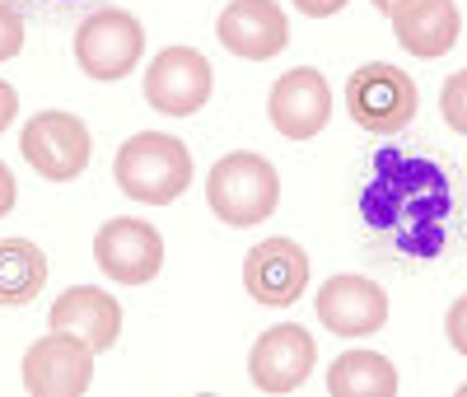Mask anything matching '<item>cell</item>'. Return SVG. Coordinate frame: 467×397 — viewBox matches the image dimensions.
Instances as JSON below:
<instances>
[{"label":"cell","instance_id":"obj_22","mask_svg":"<svg viewBox=\"0 0 467 397\" xmlns=\"http://www.w3.org/2000/svg\"><path fill=\"white\" fill-rule=\"evenodd\" d=\"M295 5H299L308 19H332L337 10H346V0H295Z\"/></svg>","mask_w":467,"mask_h":397},{"label":"cell","instance_id":"obj_13","mask_svg":"<svg viewBox=\"0 0 467 397\" xmlns=\"http://www.w3.org/2000/svg\"><path fill=\"white\" fill-rule=\"evenodd\" d=\"M318 323L337 337H369L388 323V295L369 276H332L318 290Z\"/></svg>","mask_w":467,"mask_h":397},{"label":"cell","instance_id":"obj_20","mask_svg":"<svg viewBox=\"0 0 467 397\" xmlns=\"http://www.w3.org/2000/svg\"><path fill=\"white\" fill-rule=\"evenodd\" d=\"M444 337H449V346H453L458 355H467V295H462L458 304H449V313H444Z\"/></svg>","mask_w":467,"mask_h":397},{"label":"cell","instance_id":"obj_2","mask_svg":"<svg viewBox=\"0 0 467 397\" xmlns=\"http://www.w3.org/2000/svg\"><path fill=\"white\" fill-rule=\"evenodd\" d=\"M206 202H211L215 220H224L234 229H253V225L271 220V211L281 206V173L271 169V159H262L253 150H234V154L215 159V169L206 178Z\"/></svg>","mask_w":467,"mask_h":397},{"label":"cell","instance_id":"obj_24","mask_svg":"<svg viewBox=\"0 0 467 397\" xmlns=\"http://www.w3.org/2000/svg\"><path fill=\"white\" fill-rule=\"evenodd\" d=\"M374 5H379V10L388 15V10H393V5H398V0H374Z\"/></svg>","mask_w":467,"mask_h":397},{"label":"cell","instance_id":"obj_6","mask_svg":"<svg viewBox=\"0 0 467 397\" xmlns=\"http://www.w3.org/2000/svg\"><path fill=\"white\" fill-rule=\"evenodd\" d=\"M94 346L75 332H52L24 350V388L33 397H85L94 383Z\"/></svg>","mask_w":467,"mask_h":397},{"label":"cell","instance_id":"obj_23","mask_svg":"<svg viewBox=\"0 0 467 397\" xmlns=\"http://www.w3.org/2000/svg\"><path fill=\"white\" fill-rule=\"evenodd\" d=\"M15 196H19V187H15V173L0 164V215H10L15 211Z\"/></svg>","mask_w":467,"mask_h":397},{"label":"cell","instance_id":"obj_25","mask_svg":"<svg viewBox=\"0 0 467 397\" xmlns=\"http://www.w3.org/2000/svg\"><path fill=\"white\" fill-rule=\"evenodd\" d=\"M458 392H462V397H467V383H462V388H458Z\"/></svg>","mask_w":467,"mask_h":397},{"label":"cell","instance_id":"obj_4","mask_svg":"<svg viewBox=\"0 0 467 397\" xmlns=\"http://www.w3.org/2000/svg\"><path fill=\"white\" fill-rule=\"evenodd\" d=\"M19 154L33 164V173H43L47 183H70L89 169V127L85 117L61 112V108H43L37 117H28L19 131Z\"/></svg>","mask_w":467,"mask_h":397},{"label":"cell","instance_id":"obj_12","mask_svg":"<svg viewBox=\"0 0 467 397\" xmlns=\"http://www.w3.org/2000/svg\"><path fill=\"white\" fill-rule=\"evenodd\" d=\"M215 37L229 57L244 61H271L290 43V19L276 0H234L215 19Z\"/></svg>","mask_w":467,"mask_h":397},{"label":"cell","instance_id":"obj_18","mask_svg":"<svg viewBox=\"0 0 467 397\" xmlns=\"http://www.w3.org/2000/svg\"><path fill=\"white\" fill-rule=\"evenodd\" d=\"M440 112H444V122H449L458 136H467V70H458V75L444 79V89H440Z\"/></svg>","mask_w":467,"mask_h":397},{"label":"cell","instance_id":"obj_8","mask_svg":"<svg viewBox=\"0 0 467 397\" xmlns=\"http://www.w3.org/2000/svg\"><path fill=\"white\" fill-rule=\"evenodd\" d=\"M94 262L117 286H150L164 266V238L145 220L117 215L94 234Z\"/></svg>","mask_w":467,"mask_h":397},{"label":"cell","instance_id":"obj_5","mask_svg":"<svg viewBox=\"0 0 467 397\" xmlns=\"http://www.w3.org/2000/svg\"><path fill=\"white\" fill-rule=\"evenodd\" d=\"M145 57V28L127 10H99L75 28V61L89 79H127Z\"/></svg>","mask_w":467,"mask_h":397},{"label":"cell","instance_id":"obj_11","mask_svg":"<svg viewBox=\"0 0 467 397\" xmlns=\"http://www.w3.org/2000/svg\"><path fill=\"white\" fill-rule=\"evenodd\" d=\"M244 290L266 308H290L308 290V253L295 238H262L244 257Z\"/></svg>","mask_w":467,"mask_h":397},{"label":"cell","instance_id":"obj_21","mask_svg":"<svg viewBox=\"0 0 467 397\" xmlns=\"http://www.w3.org/2000/svg\"><path fill=\"white\" fill-rule=\"evenodd\" d=\"M15 112H19V94H15L10 79H0V131L15 122Z\"/></svg>","mask_w":467,"mask_h":397},{"label":"cell","instance_id":"obj_15","mask_svg":"<svg viewBox=\"0 0 467 397\" xmlns=\"http://www.w3.org/2000/svg\"><path fill=\"white\" fill-rule=\"evenodd\" d=\"M52 332H75L94 350H112L122 337V304L99 286H70L52 304Z\"/></svg>","mask_w":467,"mask_h":397},{"label":"cell","instance_id":"obj_9","mask_svg":"<svg viewBox=\"0 0 467 397\" xmlns=\"http://www.w3.org/2000/svg\"><path fill=\"white\" fill-rule=\"evenodd\" d=\"M314 360H318V346L308 337V328L299 323H281L253 341L248 350V379L257 392H271V397H285L295 392L308 374H314Z\"/></svg>","mask_w":467,"mask_h":397},{"label":"cell","instance_id":"obj_16","mask_svg":"<svg viewBox=\"0 0 467 397\" xmlns=\"http://www.w3.org/2000/svg\"><path fill=\"white\" fill-rule=\"evenodd\" d=\"M47 286V253L33 238H0V308H24Z\"/></svg>","mask_w":467,"mask_h":397},{"label":"cell","instance_id":"obj_10","mask_svg":"<svg viewBox=\"0 0 467 397\" xmlns=\"http://www.w3.org/2000/svg\"><path fill=\"white\" fill-rule=\"evenodd\" d=\"M266 117L285 141H308L327 127L332 117V89L323 70L314 66H295L285 70L276 85H271V99H266Z\"/></svg>","mask_w":467,"mask_h":397},{"label":"cell","instance_id":"obj_19","mask_svg":"<svg viewBox=\"0 0 467 397\" xmlns=\"http://www.w3.org/2000/svg\"><path fill=\"white\" fill-rule=\"evenodd\" d=\"M24 52V19L10 0H0V61H10Z\"/></svg>","mask_w":467,"mask_h":397},{"label":"cell","instance_id":"obj_17","mask_svg":"<svg viewBox=\"0 0 467 397\" xmlns=\"http://www.w3.org/2000/svg\"><path fill=\"white\" fill-rule=\"evenodd\" d=\"M332 397H398V370L379 350H346L327 370Z\"/></svg>","mask_w":467,"mask_h":397},{"label":"cell","instance_id":"obj_14","mask_svg":"<svg viewBox=\"0 0 467 397\" xmlns=\"http://www.w3.org/2000/svg\"><path fill=\"white\" fill-rule=\"evenodd\" d=\"M388 24H393L398 43L420 57V61H440L453 43H458V28H462V15L453 0H398L388 10Z\"/></svg>","mask_w":467,"mask_h":397},{"label":"cell","instance_id":"obj_7","mask_svg":"<svg viewBox=\"0 0 467 397\" xmlns=\"http://www.w3.org/2000/svg\"><path fill=\"white\" fill-rule=\"evenodd\" d=\"M215 85V70L197 47H164L145 66V103L164 117L202 112Z\"/></svg>","mask_w":467,"mask_h":397},{"label":"cell","instance_id":"obj_3","mask_svg":"<svg viewBox=\"0 0 467 397\" xmlns=\"http://www.w3.org/2000/svg\"><path fill=\"white\" fill-rule=\"evenodd\" d=\"M420 108L416 94V79L402 66H388V61H369L350 75L346 85V112L356 117V127L369 136H398Z\"/></svg>","mask_w":467,"mask_h":397},{"label":"cell","instance_id":"obj_1","mask_svg":"<svg viewBox=\"0 0 467 397\" xmlns=\"http://www.w3.org/2000/svg\"><path fill=\"white\" fill-rule=\"evenodd\" d=\"M112 178L131 202L140 206H169L192 187V154L178 136L164 131H136L117 145Z\"/></svg>","mask_w":467,"mask_h":397}]
</instances>
